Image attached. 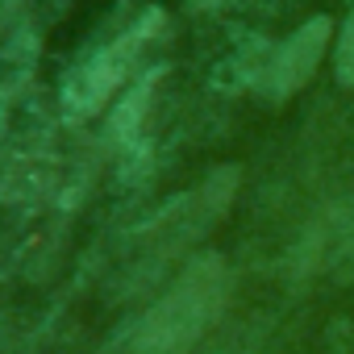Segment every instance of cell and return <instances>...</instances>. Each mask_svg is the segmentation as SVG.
<instances>
[{"label":"cell","mask_w":354,"mask_h":354,"mask_svg":"<svg viewBox=\"0 0 354 354\" xmlns=\"http://www.w3.org/2000/svg\"><path fill=\"white\" fill-rule=\"evenodd\" d=\"M234 275L221 254H201L192 259L180 279H175L158 304L138 321L129 354H188L225 313Z\"/></svg>","instance_id":"cell-1"},{"label":"cell","mask_w":354,"mask_h":354,"mask_svg":"<svg viewBox=\"0 0 354 354\" xmlns=\"http://www.w3.org/2000/svg\"><path fill=\"white\" fill-rule=\"evenodd\" d=\"M238 167H221V171H213L209 180L196 188V192H188V196H180L171 209H162L158 217H154V225L146 230V246H150V263H162V259H171V254H180L188 242H196L225 209H230V201H234V192H238Z\"/></svg>","instance_id":"cell-2"},{"label":"cell","mask_w":354,"mask_h":354,"mask_svg":"<svg viewBox=\"0 0 354 354\" xmlns=\"http://www.w3.org/2000/svg\"><path fill=\"white\" fill-rule=\"evenodd\" d=\"M158 26H162V17L150 13L142 26H133V30L121 34L113 46H104L92 63H84L80 75L71 80V109H75V113H100V109L113 100V92L125 84V75L133 71L142 46L150 42V34H154Z\"/></svg>","instance_id":"cell-3"},{"label":"cell","mask_w":354,"mask_h":354,"mask_svg":"<svg viewBox=\"0 0 354 354\" xmlns=\"http://www.w3.org/2000/svg\"><path fill=\"white\" fill-rule=\"evenodd\" d=\"M329 34H333V21H329V17L304 21L288 42H279L275 50H267L254 88H259L267 100H288L292 92H300V88L313 80V71H317V63H321V55H325V46H329Z\"/></svg>","instance_id":"cell-4"},{"label":"cell","mask_w":354,"mask_h":354,"mask_svg":"<svg viewBox=\"0 0 354 354\" xmlns=\"http://www.w3.org/2000/svg\"><path fill=\"white\" fill-rule=\"evenodd\" d=\"M333 71H337V84L354 88V13L346 17L342 34H337V50H333Z\"/></svg>","instance_id":"cell-5"},{"label":"cell","mask_w":354,"mask_h":354,"mask_svg":"<svg viewBox=\"0 0 354 354\" xmlns=\"http://www.w3.org/2000/svg\"><path fill=\"white\" fill-rule=\"evenodd\" d=\"M213 5H221V0H196V9H213Z\"/></svg>","instance_id":"cell-6"}]
</instances>
